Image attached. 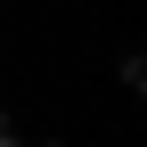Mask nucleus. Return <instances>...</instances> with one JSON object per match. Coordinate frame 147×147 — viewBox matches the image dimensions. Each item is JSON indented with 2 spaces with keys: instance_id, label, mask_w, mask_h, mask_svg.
<instances>
[{
  "instance_id": "nucleus-1",
  "label": "nucleus",
  "mask_w": 147,
  "mask_h": 147,
  "mask_svg": "<svg viewBox=\"0 0 147 147\" xmlns=\"http://www.w3.org/2000/svg\"><path fill=\"white\" fill-rule=\"evenodd\" d=\"M0 147H33V139H25V123H16V115H0Z\"/></svg>"
}]
</instances>
